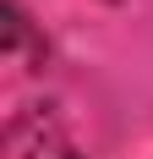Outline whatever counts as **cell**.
<instances>
[{"instance_id": "obj_1", "label": "cell", "mask_w": 153, "mask_h": 159, "mask_svg": "<svg viewBox=\"0 0 153 159\" xmlns=\"http://www.w3.org/2000/svg\"><path fill=\"white\" fill-rule=\"evenodd\" d=\"M6 159H82V154H76L49 121H33V126H16L11 132V154Z\"/></svg>"}]
</instances>
